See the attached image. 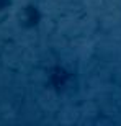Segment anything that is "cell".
Masks as SVG:
<instances>
[{
  "label": "cell",
  "mask_w": 121,
  "mask_h": 126,
  "mask_svg": "<svg viewBox=\"0 0 121 126\" xmlns=\"http://www.w3.org/2000/svg\"><path fill=\"white\" fill-rule=\"evenodd\" d=\"M39 20H41V15H39V12H38L36 7L28 5V7L23 10L21 21H23L25 26H34V25H38V21H39Z\"/></svg>",
  "instance_id": "1"
},
{
  "label": "cell",
  "mask_w": 121,
  "mask_h": 126,
  "mask_svg": "<svg viewBox=\"0 0 121 126\" xmlns=\"http://www.w3.org/2000/svg\"><path fill=\"white\" fill-rule=\"evenodd\" d=\"M51 79H56L54 85H56V87H60V85H64V84H65V80L69 79V74H67V72H65L64 69L57 67V69H54V70H52Z\"/></svg>",
  "instance_id": "2"
},
{
  "label": "cell",
  "mask_w": 121,
  "mask_h": 126,
  "mask_svg": "<svg viewBox=\"0 0 121 126\" xmlns=\"http://www.w3.org/2000/svg\"><path fill=\"white\" fill-rule=\"evenodd\" d=\"M10 3H12L10 0H0V13H3L5 10L10 7Z\"/></svg>",
  "instance_id": "3"
}]
</instances>
